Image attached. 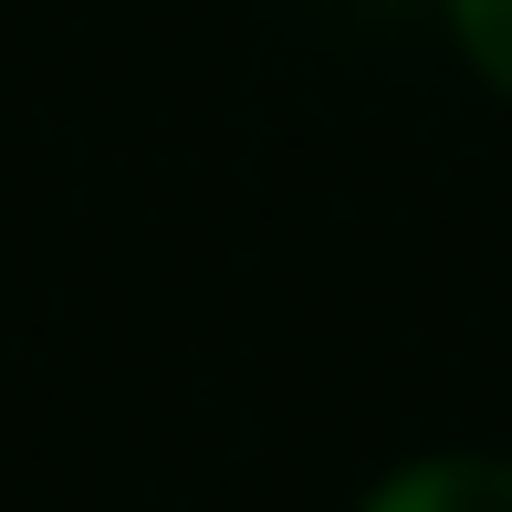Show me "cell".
Segmentation results:
<instances>
[{
	"label": "cell",
	"mask_w": 512,
	"mask_h": 512,
	"mask_svg": "<svg viewBox=\"0 0 512 512\" xmlns=\"http://www.w3.org/2000/svg\"><path fill=\"white\" fill-rule=\"evenodd\" d=\"M356 512H512V460L502 450H429L398 460Z\"/></svg>",
	"instance_id": "6da1fadb"
},
{
	"label": "cell",
	"mask_w": 512,
	"mask_h": 512,
	"mask_svg": "<svg viewBox=\"0 0 512 512\" xmlns=\"http://www.w3.org/2000/svg\"><path fill=\"white\" fill-rule=\"evenodd\" d=\"M439 21H450V53L512 105V0H439Z\"/></svg>",
	"instance_id": "7a4b0ae2"
}]
</instances>
